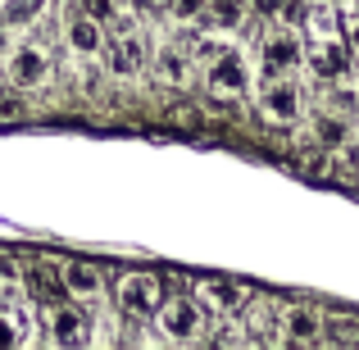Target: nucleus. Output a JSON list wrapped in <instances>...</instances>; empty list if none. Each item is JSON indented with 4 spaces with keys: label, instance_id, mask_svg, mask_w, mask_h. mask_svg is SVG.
<instances>
[{
    "label": "nucleus",
    "instance_id": "15",
    "mask_svg": "<svg viewBox=\"0 0 359 350\" xmlns=\"http://www.w3.org/2000/svg\"><path fill=\"white\" fill-rule=\"evenodd\" d=\"M18 314H23V309L0 305V350H5V346H18V342H27V337H32V328H27Z\"/></svg>",
    "mask_w": 359,
    "mask_h": 350
},
{
    "label": "nucleus",
    "instance_id": "13",
    "mask_svg": "<svg viewBox=\"0 0 359 350\" xmlns=\"http://www.w3.org/2000/svg\"><path fill=\"white\" fill-rule=\"evenodd\" d=\"M282 332H287V342H318L323 337V318L314 309H287L282 314Z\"/></svg>",
    "mask_w": 359,
    "mask_h": 350
},
{
    "label": "nucleus",
    "instance_id": "14",
    "mask_svg": "<svg viewBox=\"0 0 359 350\" xmlns=\"http://www.w3.org/2000/svg\"><path fill=\"white\" fill-rule=\"evenodd\" d=\"M201 300H210L214 309H223V314H237V309L245 305V291L232 287V282H201Z\"/></svg>",
    "mask_w": 359,
    "mask_h": 350
},
{
    "label": "nucleus",
    "instance_id": "16",
    "mask_svg": "<svg viewBox=\"0 0 359 350\" xmlns=\"http://www.w3.org/2000/svg\"><path fill=\"white\" fill-rule=\"evenodd\" d=\"M23 296V269H18L9 255H0V300Z\"/></svg>",
    "mask_w": 359,
    "mask_h": 350
},
{
    "label": "nucleus",
    "instance_id": "3",
    "mask_svg": "<svg viewBox=\"0 0 359 350\" xmlns=\"http://www.w3.org/2000/svg\"><path fill=\"white\" fill-rule=\"evenodd\" d=\"M46 318H50V342L55 346H82L91 337V323H87V309L69 305V296L60 300V305L46 309Z\"/></svg>",
    "mask_w": 359,
    "mask_h": 350
},
{
    "label": "nucleus",
    "instance_id": "23",
    "mask_svg": "<svg viewBox=\"0 0 359 350\" xmlns=\"http://www.w3.org/2000/svg\"><path fill=\"white\" fill-rule=\"evenodd\" d=\"M173 9L182 18H196V9H201V0H173Z\"/></svg>",
    "mask_w": 359,
    "mask_h": 350
},
{
    "label": "nucleus",
    "instance_id": "9",
    "mask_svg": "<svg viewBox=\"0 0 359 350\" xmlns=\"http://www.w3.org/2000/svg\"><path fill=\"white\" fill-rule=\"evenodd\" d=\"M23 291H27V296H36L46 309L60 305V300L69 296V291H64V282H60V273H55L50 264H27V269H23Z\"/></svg>",
    "mask_w": 359,
    "mask_h": 350
},
{
    "label": "nucleus",
    "instance_id": "1",
    "mask_svg": "<svg viewBox=\"0 0 359 350\" xmlns=\"http://www.w3.org/2000/svg\"><path fill=\"white\" fill-rule=\"evenodd\" d=\"M155 318H159V328H164L168 342H196V337H201V328H205L201 300L187 296V291H182V296H164V300H159Z\"/></svg>",
    "mask_w": 359,
    "mask_h": 350
},
{
    "label": "nucleus",
    "instance_id": "24",
    "mask_svg": "<svg viewBox=\"0 0 359 350\" xmlns=\"http://www.w3.org/2000/svg\"><path fill=\"white\" fill-rule=\"evenodd\" d=\"M327 5H351V0H327Z\"/></svg>",
    "mask_w": 359,
    "mask_h": 350
},
{
    "label": "nucleus",
    "instance_id": "2",
    "mask_svg": "<svg viewBox=\"0 0 359 350\" xmlns=\"http://www.w3.org/2000/svg\"><path fill=\"white\" fill-rule=\"evenodd\" d=\"M164 278H155V273H128V278L118 282V309L128 318H155L159 300H164Z\"/></svg>",
    "mask_w": 359,
    "mask_h": 350
},
{
    "label": "nucleus",
    "instance_id": "4",
    "mask_svg": "<svg viewBox=\"0 0 359 350\" xmlns=\"http://www.w3.org/2000/svg\"><path fill=\"white\" fill-rule=\"evenodd\" d=\"M259 60H264V69H269V73H291L300 60H305V51H300V36L287 32V27L269 32V36H264V46H259Z\"/></svg>",
    "mask_w": 359,
    "mask_h": 350
},
{
    "label": "nucleus",
    "instance_id": "7",
    "mask_svg": "<svg viewBox=\"0 0 359 350\" xmlns=\"http://www.w3.org/2000/svg\"><path fill=\"white\" fill-rule=\"evenodd\" d=\"M245 82H250V73H245V64L237 55H214L210 60V91L214 96H241Z\"/></svg>",
    "mask_w": 359,
    "mask_h": 350
},
{
    "label": "nucleus",
    "instance_id": "10",
    "mask_svg": "<svg viewBox=\"0 0 359 350\" xmlns=\"http://www.w3.org/2000/svg\"><path fill=\"white\" fill-rule=\"evenodd\" d=\"M46 73H50V64H46V55L36 51V46H18L14 60H9L14 87H36V82H46Z\"/></svg>",
    "mask_w": 359,
    "mask_h": 350
},
{
    "label": "nucleus",
    "instance_id": "11",
    "mask_svg": "<svg viewBox=\"0 0 359 350\" xmlns=\"http://www.w3.org/2000/svg\"><path fill=\"white\" fill-rule=\"evenodd\" d=\"M64 36H69V46L78 55H100L105 51V32H100V23L91 14H78L69 27H64Z\"/></svg>",
    "mask_w": 359,
    "mask_h": 350
},
{
    "label": "nucleus",
    "instance_id": "21",
    "mask_svg": "<svg viewBox=\"0 0 359 350\" xmlns=\"http://www.w3.org/2000/svg\"><path fill=\"white\" fill-rule=\"evenodd\" d=\"M82 5H87V14L96 18V23L100 18H114V0H82Z\"/></svg>",
    "mask_w": 359,
    "mask_h": 350
},
{
    "label": "nucleus",
    "instance_id": "18",
    "mask_svg": "<svg viewBox=\"0 0 359 350\" xmlns=\"http://www.w3.org/2000/svg\"><path fill=\"white\" fill-rule=\"evenodd\" d=\"M27 119V100L18 91H0V123H18Z\"/></svg>",
    "mask_w": 359,
    "mask_h": 350
},
{
    "label": "nucleus",
    "instance_id": "20",
    "mask_svg": "<svg viewBox=\"0 0 359 350\" xmlns=\"http://www.w3.org/2000/svg\"><path fill=\"white\" fill-rule=\"evenodd\" d=\"M36 5H41V0H14V5H5V18H9V23H18V18H32Z\"/></svg>",
    "mask_w": 359,
    "mask_h": 350
},
{
    "label": "nucleus",
    "instance_id": "17",
    "mask_svg": "<svg viewBox=\"0 0 359 350\" xmlns=\"http://www.w3.org/2000/svg\"><path fill=\"white\" fill-rule=\"evenodd\" d=\"M159 73H164V82H187V73H191V64H187L182 51H159Z\"/></svg>",
    "mask_w": 359,
    "mask_h": 350
},
{
    "label": "nucleus",
    "instance_id": "6",
    "mask_svg": "<svg viewBox=\"0 0 359 350\" xmlns=\"http://www.w3.org/2000/svg\"><path fill=\"white\" fill-rule=\"evenodd\" d=\"M309 69H314V78L318 82H341L346 73H351V46L346 41H318L314 46V55H309Z\"/></svg>",
    "mask_w": 359,
    "mask_h": 350
},
{
    "label": "nucleus",
    "instance_id": "12",
    "mask_svg": "<svg viewBox=\"0 0 359 350\" xmlns=\"http://www.w3.org/2000/svg\"><path fill=\"white\" fill-rule=\"evenodd\" d=\"M314 141L323 150H341L346 141H351V119L337 114V109H323V114L314 119Z\"/></svg>",
    "mask_w": 359,
    "mask_h": 350
},
{
    "label": "nucleus",
    "instance_id": "22",
    "mask_svg": "<svg viewBox=\"0 0 359 350\" xmlns=\"http://www.w3.org/2000/svg\"><path fill=\"white\" fill-rule=\"evenodd\" d=\"M346 46H351V55H359V18L346 23Z\"/></svg>",
    "mask_w": 359,
    "mask_h": 350
},
{
    "label": "nucleus",
    "instance_id": "8",
    "mask_svg": "<svg viewBox=\"0 0 359 350\" xmlns=\"http://www.w3.org/2000/svg\"><path fill=\"white\" fill-rule=\"evenodd\" d=\"M259 109L273 123H291L300 114V87H296V82H269L264 96H259Z\"/></svg>",
    "mask_w": 359,
    "mask_h": 350
},
{
    "label": "nucleus",
    "instance_id": "19",
    "mask_svg": "<svg viewBox=\"0 0 359 350\" xmlns=\"http://www.w3.org/2000/svg\"><path fill=\"white\" fill-rule=\"evenodd\" d=\"M109 73H114V78H132V73H137V60L123 51V41L109 46Z\"/></svg>",
    "mask_w": 359,
    "mask_h": 350
},
{
    "label": "nucleus",
    "instance_id": "5",
    "mask_svg": "<svg viewBox=\"0 0 359 350\" xmlns=\"http://www.w3.org/2000/svg\"><path fill=\"white\" fill-rule=\"evenodd\" d=\"M55 273H60L64 291H69V296H78V300H96L100 291H105V273H100L96 264H87V260L55 264Z\"/></svg>",
    "mask_w": 359,
    "mask_h": 350
}]
</instances>
